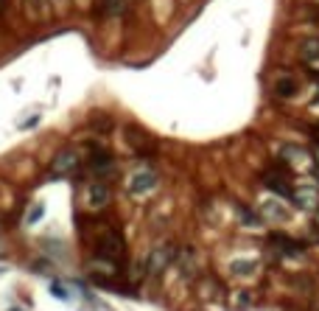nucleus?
Here are the masks:
<instances>
[{"label":"nucleus","mask_w":319,"mask_h":311,"mask_svg":"<svg viewBox=\"0 0 319 311\" xmlns=\"http://www.w3.org/2000/svg\"><path fill=\"white\" fill-rule=\"evenodd\" d=\"M238 222L246 224V227H261L263 224V216H258V213L249 211L246 205H238Z\"/></svg>","instance_id":"nucleus-14"},{"label":"nucleus","mask_w":319,"mask_h":311,"mask_svg":"<svg viewBox=\"0 0 319 311\" xmlns=\"http://www.w3.org/2000/svg\"><path fill=\"white\" fill-rule=\"evenodd\" d=\"M126 6H129V0H104V9L109 17H121L126 11Z\"/></svg>","instance_id":"nucleus-15"},{"label":"nucleus","mask_w":319,"mask_h":311,"mask_svg":"<svg viewBox=\"0 0 319 311\" xmlns=\"http://www.w3.org/2000/svg\"><path fill=\"white\" fill-rule=\"evenodd\" d=\"M90 171L96 177H112L115 174V163H112V157L106 152H96L90 157Z\"/></svg>","instance_id":"nucleus-9"},{"label":"nucleus","mask_w":319,"mask_h":311,"mask_svg":"<svg viewBox=\"0 0 319 311\" xmlns=\"http://www.w3.org/2000/svg\"><path fill=\"white\" fill-rule=\"evenodd\" d=\"M76 169H79V154H76L73 149H62L51 163V174L53 177H70Z\"/></svg>","instance_id":"nucleus-4"},{"label":"nucleus","mask_w":319,"mask_h":311,"mask_svg":"<svg viewBox=\"0 0 319 311\" xmlns=\"http://www.w3.org/2000/svg\"><path fill=\"white\" fill-rule=\"evenodd\" d=\"M280 157H283V163L291 165V169H308L311 165V154L305 152V149H300V146H283Z\"/></svg>","instance_id":"nucleus-7"},{"label":"nucleus","mask_w":319,"mask_h":311,"mask_svg":"<svg viewBox=\"0 0 319 311\" xmlns=\"http://www.w3.org/2000/svg\"><path fill=\"white\" fill-rule=\"evenodd\" d=\"M316 104H319V93H316Z\"/></svg>","instance_id":"nucleus-21"},{"label":"nucleus","mask_w":319,"mask_h":311,"mask_svg":"<svg viewBox=\"0 0 319 311\" xmlns=\"http://www.w3.org/2000/svg\"><path fill=\"white\" fill-rule=\"evenodd\" d=\"M300 56L305 62H319V37H305L300 43Z\"/></svg>","instance_id":"nucleus-13"},{"label":"nucleus","mask_w":319,"mask_h":311,"mask_svg":"<svg viewBox=\"0 0 319 311\" xmlns=\"http://www.w3.org/2000/svg\"><path fill=\"white\" fill-rule=\"evenodd\" d=\"M252 269H255V264H252V261H235V264L230 266V272H233V275H249Z\"/></svg>","instance_id":"nucleus-16"},{"label":"nucleus","mask_w":319,"mask_h":311,"mask_svg":"<svg viewBox=\"0 0 319 311\" xmlns=\"http://www.w3.org/2000/svg\"><path fill=\"white\" fill-rule=\"evenodd\" d=\"M112 202V188L104 182V179H96L84 188V205L90 211H104L106 205Z\"/></svg>","instance_id":"nucleus-3"},{"label":"nucleus","mask_w":319,"mask_h":311,"mask_svg":"<svg viewBox=\"0 0 319 311\" xmlns=\"http://www.w3.org/2000/svg\"><path fill=\"white\" fill-rule=\"evenodd\" d=\"M263 182L269 185V188L275 191L277 196H283V199H291V196H294V188L288 185L286 171H266V174H263Z\"/></svg>","instance_id":"nucleus-6"},{"label":"nucleus","mask_w":319,"mask_h":311,"mask_svg":"<svg viewBox=\"0 0 319 311\" xmlns=\"http://www.w3.org/2000/svg\"><path fill=\"white\" fill-rule=\"evenodd\" d=\"M96 253L101 255L106 264L118 266L123 261V255H126V244H123V236L118 230H112V227H106L101 230V236H98L96 241Z\"/></svg>","instance_id":"nucleus-1"},{"label":"nucleus","mask_w":319,"mask_h":311,"mask_svg":"<svg viewBox=\"0 0 319 311\" xmlns=\"http://www.w3.org/2000/svg\"><path fill=\"white\" fill-rule=\"evenodd\" d=\"M316 224H319V208H316Z\"/></svg>","instance_id":"nucleus-20"},{"label":"nucleus","mask_w":319,"mask_h":311,"mask_svg":"<svg viewBox=\"0 0 319 311\" xmlns=\"http://www.w3.org/2000/svg\"><path fill=\"white\" fill-rule=\"evenodd\" d=\"M291 202L297 208H303V211H316L319 208V191L314 188V185H297Z\"/></svg>","instance_id":"nucleus-5"},{"label":"nucleus","mask_w":319,"mask_h":311,"mask_svg":"<svg viewBox=\"0 0 319 311\" xmlns=\"http://www.w3.org/2000/svg\"><path fill=\"white\" fill-rule=\"evenodd\" d=\"M6 6H9V0H0V14L6 11Z\"/></svg>","instance_id":"nucleus-19"},{"label":"nucleus","mask_w":319,"mask_h":311,"mask_svg":"<svg viewBox=\"0 0 319 311\" xmlns=\"http://www.w3.org/2000/svg\"><path fill=\"white\" fill-rule=\"evenodd\" d=\"M297 93H300V81L294 79V76H280V79L275 81V95L277 98H294Z\"/></svg>","instance_id":"nucleus-12"},{"label":"nucleus","mask_w":319,"mask_h":311,"mask_svg":"<svg viewBox=\"0 0 319 311\" xmlns=\"http://www.w3.org/2000/svg\"><path fill=\"white\" fill-rule=\"evenodd\" d=\"M154 185H157V174L149 171V169L138 171V174L129 179V191H132V194H146V191H151Z\"/></svg>","instance_id":"nucleus-8"},{"label":"nucleus","mask_w":319,"mask_h":311,"mask_svg":"<svg viewBox=\"0 0 319 311\" xmlns=\"http://www.w3.org/2000/svg\"><path fill=\"white\" fill-rule=\"evenodd\" d=\"M176 255H179V253H176L174 244H160V247H154L149 253V258H146V272H149V275L165 272L171 261H176Z\"/></svg>","instance_id":"nucleus-2"},{"label":"nucleus","mask_w":319,"mask_h":311,"mask_svg":"<svg viewBox=\"0 0 319 311\" xmlns=\"http://www.w3.org/2000/svg\"><path fill=\"white\" fill-rule=\"evenodd\" d=\"M51 292H53V295L59 297V300H67V289H62V286H59V283H53V286H51Z\"/></svg>","instance_id":"nucleus-18"},{"label":"nucleus","mask_w":319,"mask_h":311,"mask_svg":"<svg viewBox=\"0 0 319 311\" xmlns=\"http://www.w3.org/2000/svg\"><path fill=\"white\" fill-rule=\"evenodd\" d=\"M42 213H45V208H42V205H34V208H31V213H28V224H34L37 219H42Z\"/></svg>","instance_id":"nucleus-17"},{"label":"nucleus","mask_w":319,"mask_h":311,"mask_svg":"<svg viewBox=\"0 0 319 311\" xmlns=\"http://www.w3.org/2000/svg\"><path fill=\"white\" fill-rule=\"evenodd\" d=\"M176 264H179L182 269V275H196V266H199V261H196V250L193 247H182L179 250V255H176Z\"/></svg>","instance_id":"nucleus-11"},{"label":"nucleus","mask_w":319,"mask_h":311,"mask_svg":"<svg viewBox=\"0 0 319 311\" xmlns=\"http://www.w3.org/2000/svg\"><path fill=\"white\" fill-rule=\"evenodd\" d=\"M261 216L263 219H271V222H286L288 219V211L280 199H263L261 205Z\"/></svg>","instance_id":"nucleus-10"},{"label":"nucleus","mask_w":319,"mask_h":311,"mask_svg":"<svg viewBox=\"0 0 319 311\" xmlns=\"http://www.w3.org/2000/svg\"><path fill=\"white\" fill-rule=\"evenodd\" d=\"M0 224H3V219H0Z\"/></svg>","instance_id":"nucleus-22"}]
</instances>
